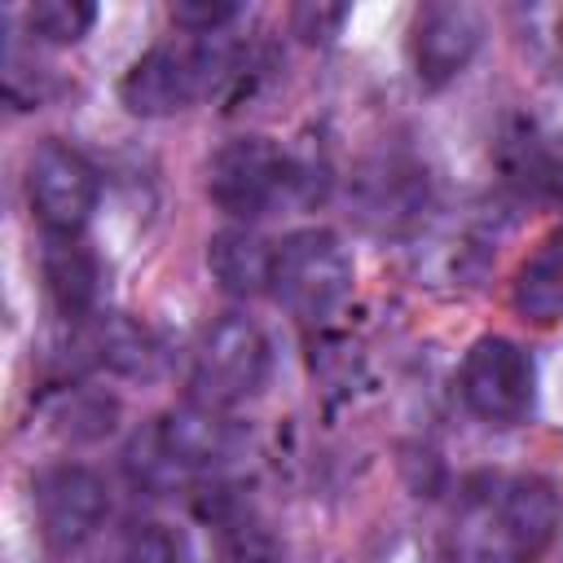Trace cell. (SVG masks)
<instances>
[{"mask_svg": "<svg viewBox=\"0 0 563 563\" xmlns=\"http://www.w3.org/2000/svg\"><path fill=\"white\" fill-rule=\"evenodd\" d=\"M554 532L559 493L541 475H497L462 510V550L471 563H537Z\"/></svg>", "mask_w": 563, "mask_h": 563, "instance_id": "6da1fadb", "label": "cell"}, {"mask_svg": "<svg viewBox=\"0 0 563 563\" xmlns=\"http://www.w3.org/2000/svg\"><path fill=\"white\" fill-rule=\"evenodd\" d=\"M207 198L233 220H260L286 202L312 198V185L268 136H233L207 163Z\"/></svg>", "mask_w": 563, "mask_h": 563, "instance_id": "7a4b0ae2", "label": "cell"}, {"mask_svg": "<svg viewBox=\"0 0 563 563\" xmlns=\"http://www.w3.org/2000/svg\"><path fill=\"white\" fill-rule=\"evenodd\" d=\"M282 308L299 321H325L352 295V255L330 229H295L277 242L273 255V290Z\"/></svg>", "mask_w": 563, "mask_h": 563, "instance_id": "3957f363", "label": "cell"}, {"mask_svg": "<svg viewBox=\"0 0 563 563\" xmlns=\"http://www.w3.org/2000/svg\"><path fill=\"white\" fill-rule=\"evenodd\" d=\"M268 334L242 317V312H229V317H216L198 347H194V365H189V391L198 405H211V409H233L242 400H251L264 378H268Z\"/></svg>", "mask_w": 563, "mask_h": 563, "instance_id": "277c9868", "label": "cell"}, {"mask_svg": "<svg viewBox=\"0 0 563 563\" xmlns=\"http://www.w3.org/2000/svg\"><path fill=\"white\" fill-rule=\"evenodd\" d=\"M220 62L224 57L211 44H176V40L154 44L128 66L119 97L141 119L176 114V110L194 106L207 88H216V79L224 75Z\"/></svg>", "mask_w": 563, "mask_h": 563, "instance_id": "5b68a950", "label": "cell"}, {"mask_svg": "<svg viewBox=\"0 0 563 563\" xmlns=\"http://www.w3.org/2000/svg\"><path fill=\"white\" fill-rule=\"evenodd\" d=\"M457 387L475 418H484L488 427H515L532 413L537 369H532V356L515 339L484 334L462 356Z\"/></svg>", "mask_w": 563, "mask_h": 563, "instance_id": "8992f818", "label": "cell"}, {"mask_svg": "<svg viewBox=\"0 0 563 563\" xmlns=\"http://www.w3.org/2000/svg\"><path fill=\"white\" fill-rule=\"evenodd\" d=\"M97 167L66 141H40L26 158V198L48 238H79L97 207Z\"/></svg>", "mask_w": 563, "mask_h": 563, "instance_id": "52a82bcc", "label": "cell"}, {"mask_svg": "<svg viewBox=\"0 0 563 563\" xmlns=\"http://www.w3.org/2000/svg\"><path fill=\"white\" fill-rule=\"evenodd\" d=\"M31 501H35V519L40 532L53 550H75L84 545L110 515V488L92 466L79 462H62L35 475L31 484Z\"/></svg>", "mask_w": 563, "mask_h": 563, "instance_id": "ba28073f", "label": "cell"}, {"mask_svg": "<svg viewBox=\"0 0 563 563\" xmlns=\"http://www.w3.org/2000/svg\"><path fill=\"white\" fill-rule=\"evenodd\" d=\"M484 40V18L471 4H422L409 26V57L422 88L457 79Z\"/></svg>", "mask_w": 563, "mask_h": 563, "instance_id": "9c48e42d", "label": "cell"}, {"mask_svg": "<svg viewBox=\"0 0 563 563\" xmlns=\"http://www.w3.org/2000/svg\"><path fill=\"white\" fill-rule=\"evenodd\" d=\"M150 435H154L158 453L180 475L185 471H216V466L233 462L238 449H242V427L233 418H224V409H211V405H198V400L158 418Z\"/></svg>", "mask_w": 563, "mask_h": 563, "instance_id": "30bf717a", "label": "cell"}, {"mask_svg": "<svg viewBox=\"0 0 563 563\" xmlns=\"http://www.w3.org/2000/svg\"><path fill=\"white\" fill-rule=\"evenodd\" d=\"M79 347L97 365H106V369H114L123 378H154L158 365H163V352H158L154 334L145 325H136L132 317H123V312L92 317L84 325V334H79Z\"/></svg>", "mask_w": 563, "mask_h": 563, "instance_id": "8fae6325", "label": "cell"}, {"mask_svg": "<svg viewBox=\"0 0 563 563\" xmlns=\"http://www.w3.org/2000/svg\"><path fill=\"white\" fill-rule=\"evenodd\" d=\"M510 303L523 321L532 325H550L563 317V224L550 229L519 264L515 286H510Z\"/></svg>", "mask_w": 563, "mask_h": 563, "instance_id": "7c38bea8", "label": "cell"}, {"mask_svg": "<svg viewBox=\"0 0 563 563\" xmlns=\"http://www.w3.org/2000/svg\"><path fill=\"white\" fill-rule=\"evenodd\" d=\"M273 255H277V246H268L260 233H251V229H224L207 246V268L220 282L224 295L255 299V295L273 290Z\"/></svg>", "mask_w": 563, "mask_h": 563, "instance_id": "4fadbf2b", "label": "cell"}, {"mask_svg": "<svg viewBox=\"0 0 563 563\" xmlns=\"http://www.w3.org/2000/svg\"><path fill=\"white\" fill-rule=\"evenodd\" d=\"M40 264H44V286H48L53 308L66 321H88L97 303V282H101L97 255L79 238H48Z\"/></svg>", "mask_w": 563, "mask_h": 563, "instance_id": "5bb4252c", "label": "cell"}, {"mask_svg": "<svg viewBox=\"0 0 563 563\" xmlns=\"http://www.w3.org/2000/svg\"><path fill=\"white\" fill-rule=\"evenodd\" d=\"M356 198H361V216L369 224H400L422 207V176L418 167L400 163V158H378L356 176Z\"/></svg>", "mask_w": 563, "mask_h": 563, "instance_id": "9a60e30c", "label": "cell"}, {"mask_svg": "<svg viewBox=\"0 0 563 563\" xmlns=\"http://www.w3.org/2000/svg\"><path fill=\"white\" fill-rule=\"evenodd\" d=\"M97 22V4L88 0H35L26 9V26L44 44H79Z\"/></svg>", "mask_w": 563, "mask_h": 563, "instance_id": "2e32d148", "label": "cell"}, {"mask_svg": "<svg viewBox=\"0 0 563 563\" xmlns=\"http://www.w3.org/2000/svg\"><path fill=\"white\" fill-rule=\"evenodd\" d=\"M216 523H220L224 563H277V541H273V532H268L260 519H251L246 510L216 506Z\"/></svg>", "mask_w": 563, "mask_h": 563, "instance_id": "e0dca14e", "label": "cell"}, {"mask_svg": "<svg viewBox=\"0 0 563 563\" xmlns=\"http://www.w3.org/2000/svg\"><path fill=\"white\" fill-rule=\"evenodd\" d=\"M119 563H185V545L167 523H136L123 541Z\"/></svg>", "mask_w": 563, "mask_h": 563, "instance_id": "ac0fdd59", "label": "cell"}, {"mask_svg": "<svg viewBox=\"0 0 563 563\" xmlns=\"http://www.w3.org/2000/svg\"><path fill=\"white\" fill-rule=\"evenodd\" d=\"M233 18H238V4H224V0H185V4H172V22L185 26V31H194V35H216Z\"/></svg>", "mask_w": 563, "mask_h": 563, "instance_id": "d6986e66", "label": "cell"}, {"mask_svg": "<svg viewBox=\"0 0 563 563\" xmlns=\"http://www.w3.org/2000/svg\"><path fill=\"white\" fill-rule=\"evenodd\" d=\"M290 18H295V35H303L308 44H325L347 22V4H299Z\"/></svg>", "mask_w": 563, "mask_h": 563, "instance_id": "ffe728a7", "label": "cell"}, {"mask_svg": "<svg viewBox=\"0 0 563 563\" xmlns=\"http://www.w3.org/2000/svg\"><path fill=\"white\" fill-rule=\"evenodd\" d=\"M387 563H453L449 554H440L431 541H405L387 554Z\"/></svg>", "mask_w": 563, "mask_h": 563, "instance_id": "44dd1931", "label": "cell"}, {"mask_svg": "<svg viewBox=\"0 0 563 563\" xmlns=\"http://www.w3.org/2000/svg\"><path fill=\"white\" fill-rule=\"evenodd\" d=\"M559 48H563V13H559Z\"/></svg>", "mask_w": 563, "mask_h": 563, "instance_id": "7402d4cb", "label": "cell"}]
</instances>
